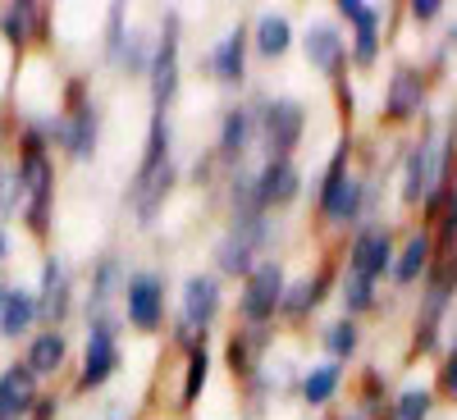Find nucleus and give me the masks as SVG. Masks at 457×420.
Here are the masks:
<instances>
[{
    "label": "nucleus",
    "mask_w": 457,
    "mask_h": 420,
    "mask_svg": "<svg viewBox=\"0 0 457 420\" xmlns=\"http://www.w3.org/2000/svg\"><path fill=\"white\" fill-rule=\"evenodd\" d=\"M5 256H10V238H5V234H0V260H5Z\"/></svg>",
    "instance_id": "obj_40"
},
{
    "label": "nucleus",
    "mask_w": 457,
    "mask_h": 420,
    "mask_svg": "<svg viewBox=\"0 0 457 420\" xmlns=\"http://www.w3.org/2000/svg\"><path fill=\"white\" fill-rule=\"evenodd\" d=\"M325 288H329V270H320V275H307V279H293L288 288H284V301H279V316L284 320H307L320 301H325Z\"/></svg>",
    "instance_id": "obj_24"
},
{
    "label": "nucleus",
    "mask_w": 457,
    "mask_h": 420,
    "mask_svg": "<svg viewBox=\"0 0 457 420\" xmlns=\"http://www.w3.org/2000/svg\"><path fill=\"white\" fill-rule=\"evenodd\" d=\"M448 352H457V320H448Z\"/></svg>",
    "instance_id": "obj_39"
},
{
    "label": "nucleus",
    "mask_w": 457,
    "mask_h": 420,
    "mask_svg": "<svg viewBox=\"0 0 457 420\" xmlns=\"http://www.w3.org/2000/svg\"><path fill=\"white\" fill-rule=\"evenodd\" d=\"M179 51H183V23H179V10H165L161 28H156V42H151V64H146L151 114H170V105L179 96V78H183Z\"/></svg>",
    "instance_id": "obj_7"
},
{
    "label": "nucleus",
    "mask_w": 457,
    "mask_h": 420,
    "mask_svg": "<svg viewBox=\"0 0 457 420\" xmlns=\"http://www.w3.org/2000/svg\"><path fill=\"white\" fill-rule=\"evenodd\" d=\"M453 165H457V137H448L444 128L421 133L403 156V206L439 210L444 187L453 178Z\"/></svg>",
    "instance_id": "obj_1"
},
{
    "label": "nucleus",
    "mask_w": 457,
    "mask_h": 420,
    "mask_svg": "<svg viewBox=\"0 0 457 420\" xmlns=\"http://www.w3.org/2000/svg\"><path fill=\"white\" fill-rule=\"evenodd\" d=\"M247 46H252V28L234 23L220 42L206 51L202 69H206V78H215L220 87H238L247 78Z\"/></svg>",
    "instance_id": "obj_15"
},
{
    "label": "nucleus",
    "mask_w": 457,
    "mask_h": 420,
    "mask_svg": "<svg viewBox=\"0 0 457 420\" xmlns=\"http://www.w3.org/2000/svg\"><path fill=\"white\" fill-rule=\"evenodd\" d=\"M284 288H288V275L275 256H265L252 265V275L243 279V292H238V320L243 325H270L279 316V301H284Z\"/></svg>",
    "instance_id": "obj_9"
},
{
    "label": "nucleus",
    "mask_w": 457,
    "mask_h": 420,
    "mask_svg": "<svg viewBox=\"0 0 457 420\" xmlns=\"http://www.w3.org/2000/svg\"><path fill=\"white\" fill-rule=\"evenodd\" d=\"M114 370H120V320H114V316H96V320H87V348H83V370H79V393L101 389Z\"/></svg>",
    "instance_id": "obj_10"
},
{
    "label": "nucleus",
    "mask_w": 457,
    "mask_h": 420,
    "mask_svg": "<svg viewBox=\"0 0 457 420\" xmlns=\"http://www.w3.org/2000/svg\"><path fill=\"white\" fill-rule=\"evenodd\" d=\"M64 361H69V342H64V334H60V329H42V334L32 338L23 370H28L32 379H46V375H60Z\"/></svg>",
    "instance_id": "obj_25"
},
{
    "label": "nucleus",
    "mask_w": 457,
    "mask_h": 420,
    "mask_svg": "<svg viewBox=\"0 0 457 420\" xmlns=\"http://www.w3.org/2000/svg\"><path fill=\"white\" fill-rule=\"evenodd\" d=\"M270 338H275L270 325H238L234 334H228V342H224V366L234 370L238 379H252V375L265 366Z\"/></svg>",
    "instance_id": "obj_18"
},
{
    "label": "nucleus",
    "mask_w": 457,
    "mask_h": 420,
    "mask_svg": "<svg viewBox=\"0 0 457 420\" xmlns=\"http://www.w3.org/2000/svg\"><path fill=\"white\" fill-rule=\"evenodd\" d=\"M307 133V105L297 96H275V101H256V142H261V161H293V151Z\"/></svg>",
    "instance_id": "obj_6"
},
{
    "label": "nucleus",
    "mask_w": 457,
    "mask_h": 420,
    "mask_svg": "<svg viewBox=\"0 0 457 420\" xmlns=\"http://www.w3.org/2000/svg\"><path fill=\"white\" fill-rule=\"evenodd\" d=\"M407 14H411L416 23H435V19H444V5H439V0H411Z\"/></svg>",
    "instance_id": "obj_36"
},
{
    "label": "nucleus",
    "mask_w": 457,
    "mask_h": 420,
    "mask_svg": "<svg viewBox=\"0 0 457 420\" xmlns=\"http://www.w3.org/2000/svg\"><path fill=\"white\" fill-rule=\"evenodd\" d=\"M338 301H343V316L357 320V316H366V311L379 307V284L357 279V275H343L338 279Z\"/></svg>",
    "instance_id": "obj_32"
},
{
    "label": "nucleus",
    "mask_w": 457,
    "mask_h": 420,
    "mask_svg": "<svg viewBox=\"0 0 457 420\" xmlns=\"http://www.w3.org/2000/svg\"><path fill=\"white\" fill-rule=\"evenodd\" d=\"M338 105H343V114H353V110H357V92L343 83V78H338Z\"/></svg>",
    "instance_id": "obj_38"
},
{
    "label": "nucleus",
    "mask_w": 457,
    "mask_h": 420,
    "mask_svg": "<svg viewBox=\"0 0 457 420\" xmlns=\"http://www.w3.org/2000/svg\"><path fill=\"white\" fill-rule=\"evenodd\" d=\"M256 142V105H228L220 114V133H215V156L224 165H247V151Z\"/></svg>",
    "instance_id": "obj_16"
},
{
    "label": "nucleus",
    "mask_w": 457,
    "mask_h": 420,
    "mask_svg": "<svg viewBox=\"0 0 457 420\" xmlns=\"http://www.w3.org/2000/svg\"><path fill=\"white\" fill-rule=\"evenodd\" d=\"M348 156H353V142H338V151L325 165V178H320V193H316V206H320V219L325 224H357L370 215V202H375V183L357 169H348Z\"/></svg>",
    "instance_id": "obj_3"
},
{
    "label": "nucleus",
    "mask_w": 457,
    "mask_h": 420,
    "mask_svg": "<svg viewBox=\"0 0 457 420\" xmlns=\"http://www.w3.org/2000/svg\"><path fill=\"white\" fill-rule=\"evenodd\" d=\"M430 260H435V234H426V228H416V234L394 251V288H411V284H421L426 270H430Z\"/></svg>",
    "instance_id": "obj_21"
},
{
    "label": "nucleus",
    "mask_w": 457,
    "mask_h": 420,
    "mask_svg": "<svg viewBox=\"0 0 457 420\" xmlns=\"http://www.w3.org/2000/svg\"><path fill=\"white\" fill-rule=\"evenodd\" d=\"M439 393H444L448 402H457V352H448V357L439 361Z\"/></svg>",
    "instance_id": "obj_35"
},
{
    "label": "nucleus",
    "mask_w": 457,
    "mask_h": 420,
    "mask_svg": "<svg viewBox=\"0 0 457 420\" xmlns=\"http://www.w3.org/2000/svg\"><path fill=\"white\" fill-rule=\"evenodd\" d=\"M174 178H179V169L165 165L161 174H151L146 183H133V187H129V202H133V215H137L142 228H151V224L161 219V210H165V202H170V193H174Z\"/></svg>",
    "instance_id": "obj_22"
},
{
    "label": "nucleus",
    "mask_w": 457,
    "mask_h": 420,
    "mask_svg": "<svg viewBox=\"0 0 457 420\" xmlns=\"http://www.w3.org/2000/svg\"><path fill=\"white\" fill-rule=\"evenodd\" d=\"M124 279H129V270H124V260H120V256H101V260H96L92 297H87V320L110 316V301L124 292Z\"/></svg>",
    "instance_id": "obj_23"
},
{
    "label": "nucleus",
    "mask_w": 457,
    "mask_h": 420,
    "mask_svg": "<svg viewBox=\"0 0 457 420\" xmlns=\"http://www.w3.org/2000/svg\"><path fill=\"white\" fill-rule=\"evenodd\" d=\"M338 19H348L353 23V46H348V60L357 69H375L379 60V46H385V10H375V5H361V0H338Z\"/></svg>",
    "instance_id": "obj_14"
},
{
    "label": "nucleus",
    "mask_w": 457,
    "mask_h": 420,
    "mask_svg": "<svg viewBox=\"0 0 457 420\" xmlns=\"http://www.w3.org/2000/svg\"><path fill=\"white\" fill-rule=\"evenodd\" d=\"M426 105H430L426 73L411 69V64H398V69L389 73L385 110H379V119H385V124H416V119H426Z\"/></svg>",
    "instance_id": "obj_13"
},
{
    "label": "nucleus",
    "mask_w": 457,
    "mask_h": 420,
    "mask_svg": "<svg viewBox=\"0 0 457 420\" xmlns=\"http://www.w3.org/2000/svg\"><path fill=\"white\" fill-rule=\"evenodd\" d=\"M394 251L398 247H394L389 224H379V219L361 224L353 234V243H348V275L370 279V284H385L389 270H394Z\"/></svg>",
    "instance_id": "obj_11"
},
{
    "label": "nucleus",
    "mask_w": 457,
    "mask_h": 420,
    "mask_svg": "<svg viewBox=\"0 0 457 420\" xmlns=\"http://www.w3.org/2000/svg\"><path fill=\"white\" fill-rule=\"evenodd\" d=\"M275 238V215H247L228 219V228L215 238V270L224 279H247L252 265L265 260V247Z\"/></svg>",
    "instance_id": "obj_4"
},
{
    "label": "nucleus",
    "mask_w": 457,
    "mask_h": 420,
    "mask_svg": "<svg viewBox=\"0 0 457 420\" xmlns=\"http://www.w3.org/2000/svg\"><path fill=\"white\" fill-rule=\"evenodd\" d=\"M69 307H73L69 270H64V265L51 256V260L42 265V292H37V320H42V325H64Z\"/></svg>",
    "instance_id": "obj_20"
},
{
    "label": "nucleus",
    "mask_w": 457,
    "mask_h": 420,
    "mask_svg": "<svg viewBox=\"0 0 457 420\" xmlns=\"http://www.w3.org/2000/svg\"><path fill=\"white\" fill-rule=\"evenodd\" d=\"M28 416H32V420H51V416H55V398H42V393H37V402H32Z\"/></svg>",
    "instance_id": "obj_37"
},
{
    "label": "nucleus",
    "mask_w": 457,
    "mask_h": 420,
    "mask_svg": "<svg viewBox=\"0 0 457 420\" xmlns=\"http://www.w3.org/2000/svg\"><path fill=\"white\" fill-rule=\"evenodd\" d=\"M302 55H307V64L316 73H325V78H343V69H348V42H343V32L334 23H312L307 32H302Z\"/></svg>",
    "instance_id": "obj_19"
},
{
    "label": "nucleus",
    "mask_w": 457,
    "mask_h": 420,
    "mask_svg": "<svg viewBox=\"0 0 457 420\" xmlns=\"http://www.w3.org/2000/svg\"><path fill=\"white\" fill-rule=\"evenodd\" d=\"M343 370H348V366H338V361L312 366L307 375H302V402H307V407H329L338 384H343Z\"/></svg>",
    "instance_id": "obj_30"
},
{
    "label": "nucleus",
    "mask_w": 457,
    "mask_h": 420,
    "mask_svg": "<svg viewBox=\"0 0 457 420\" xmlns=\"http://www.w3.org/2000/svg\"><path fill=\"white\" fill-rule=\"evenodd\" d=\"M120 301H124V316L137 334L161 329V320H165V275L161 270H129Z\"/></svg>",
    "instance_id": "obj_12"
},
{
    "label": "nucleus",
    "mask_w": 457,
    "mask_h": 420,
    "mask_svg": "<svg viewBox=\"0 0 457 420\" xmlns=\"http://www.w3.org/2000/svg\"><path fill=\"white\" fill-rule=\"evenodd\" d=\"M343 420H370V416L366 411H353V416H343Z\"/></svg>",
    "instance_id": "obj_42"
},
{
    "label": "nucleus",
    "mask_w": 457,
    "mask_h": 420,
    "mask_svg": "<svg viewBox=\"0 0 457 420\" xmlns=\"http://www.w3.org/2000/svg\"><path fill=\"white\" fill-rule=\"evenodd\" d=\"M430 411H435V389H426V384H411V389L394 393V402H389V420H430Z\"/></svg>",
    "instance_id": "obj_33"
},
{
    "label": "nucleus",
    "mask_w": 457,
    "mask_h": 420,
    "mask_svg": "<svg viewBox=\"0 0 457 420\" xmlns=\"http://www.w3.org/2000/svg\"><path fill=\"white\" fill-rule=\"evenodd\" d=\"M211 366H215V357L206 352V342H193V348H187V361H183V389H179L183 411H193L202 402V393L211 384Z\"/></svg>",
    "instance_id": "obj_28"
},
{
    "label": "nucleus",
    "mask_w": 457,
    "mask_h": 420,
    "mask_svg": "<svg viewBox=\"0 0 457 420\" xmlns=\"http://www.w3.org/2000/svg\"><path fill=\"white\" fill-rule=\"evenodd\" d=\"M297 193H302V169H297V161H261V165H256V202H261L265 215L293 206Z\"/></svg>",
    "instance_id": "obj_17"
},
{
    "label": "nucleus",
    "mask_w": 457,
    "mask_h": 420,
    "mask_svg": "<svg viewBox=\"0 0 457 420\" xmlns=\"http://www.w3.org/2000/svg\"><path fill=\"white\" fill-rule=\"evenodd\" d=\"M453 301H457V247L435 251L430 270L421 279V311H416V325H411V352L430 357L439 348V338L448 329Z\"/></svg>",
    "instance_id": "obj_2"
},
{
    "label": "nucleus",
    "mask_w": 457,
    "mask_h": 420,
    "mask_svg": "<svg viewBox=\"0 0 457 420\" xmlns=\"http://www.w3.org/2000/svg\"><path fill=\"white\" fill-rule=\"evenodd\" d=\"M5 292H10V288H0V307H5Z\"/></svg>",
    "instance_id": "obj_43"
},
{
    "label": "nucleus",
    "mask_w": 457,
    "mask_h": 420,
    "mask_svg": "<svg viewBox=\"0 0 457 420\" xmlns=\"http://www.w3.org/2000/svg\"><path fill=\"white\" fill-rule=\"evenodd\" d=\"M444 215H439V228H444V238L448 243H457V174L448 178V187H444Z\"/></svg>",
    "instance_id": "obj_34"
},
{
    "label": "nucleus",
    "mask_w": 457,
    "mask_h": 420,
    "mask_svg": "<svg viewBox=\"0 0 457 420\" xmlns=\"http://www.w3.org/2000/svg\"><path fill=\"white\" fill-rule=\"evenodd\" d=\"M220 311H224L220 275H187V284L179 292V334H174L183 342V352L206 338V329L220 320Z\"/></svg>",
    "instance_id": "obj_8"
},
{
    "label": "nucleus",
    "mask_w": 457,
    "mask_h": 420,
    "mask_svg": "<svg viewBox=\"0 0 457 420\" xmlns=\"http://www.w3.org/2000/svg\"><path fill=\"white\" fill-rule=\"evenodd\" d=\"M19 202H23V215H28V228L32 234H46L51 228V197H55V165L46 156V142L28 133L23 142V161H19Z\"/></svg>",
    "instance_id": "obj_5"
},
{
    "label": "nucleus",
    "mask_w": 457,
    "mask_h": 420,
    "mask_svg": "<svg viewBox=\"0 0 457 420\" xmlns=\"http://www.w3.org/2000/svg\"><path fill=\"white\" fill-rule=\"evenodd\" d=\"M448 46H453V51H457V23H453V28H448Z\"/></svg>",
    "instance_id": "obj_41"
},
{
    "label": "nucleus",
    "mask_w": 457,
    "mask_h": 420,
    "mask_svg": "<svg viewBox=\"0 0 457 420\" xmlns=\"http://www.w3.org/2000/svg\"><path fill=\"white\" fill-rule=\"evenodd\" d=\"M320 342H325V352H329V361H353L357 357V348H361V325L357 320H348V316H338V320H329L325 329H320Z\"/></svg>",
    "instance_id": "obj_31"
},
{
    "label": "nucleus",
    "mask_w": 457,
    "mask_h": 420,
    "mask_svg": "<svg viewBox=\"0 0 457 420\" xmlns=\"http://www.w3.org/2000/svg\"><path fill=\"white\" fill-rule=\"evenodd\" d=\"M293 37L297 32H293V23L284 14H261L256 28H252V46H256L261 60H284L293 51Z\"/></svg>",
    "instance_id": "obj_27"
},
{
    "label": "nucleus",
    "mask_w": 457,
    "mask_h": 420,
    "mask_svg": "<svg viewBox=\"0 0 457 420\" xmlns=\"http://www.w3.org/2000/svg\"><path fill=\"white\" fill-rule=\"evenodd\" d=\"M37 325V292L28 288H10L5 307H0V338H19Z\"/></svg>",
    "instance_id": "obj_29"
},
{
    "label": "nucleus",
    "mask_w": 457,
    "mask_h": 420,
    "mask_svg": "<svg viewBox=\"0 0 457 420\" xmlns=\"http://www.w3.org/2000/svg\"><path fill=\"white\" fill-rule=\"evenodd\" d=\"M37 402V379L23 370V366H10L0 375V420H19L28 416Z\"/></svg>",
    "instance_id": "obj_26"
}]
</instances>
